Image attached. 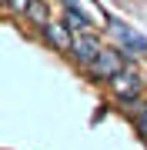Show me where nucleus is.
Wrapping results in <instances>:
<instances>
[{
    "instance_id": "nucleus-3",
    "label": "nucleus",
    "mask_w": 147,
    "mask_h": 150,
    "mask_svg": "<svg viewBox=\"0 0 147 150\" xmlns=\"http://www.w3.org/2000/svg\"><path fill=\"white\" fill-rule=\"evenodd\" d=\"M104 20H107V27H110V33L117 37V43L124 50H131V54L137 57V54H147V37L144 33H137L131 23H124V20H117V17H110V13H104Z\"/></svg>"
},
{
    "instance_id": "nucleus-2",
    "label": "nucleus",
    "mask_w": 147,
    "mask_h": 150,
    "mask_svg": "<svg viewBox=\"0 0 147 150\" xmlns=\"http://www.w3.org/2000/svg\"><path fill=\"white\" fill-rule=\"evenodd\" d=\"M107 87H110V93H114V100H120V103H137L141 93L147 90V77L137 74L134 64H127L114 80H107Z\"/></svg>"
},
{
    "instance_id": "nucleus-6",
    "label": "nucleus",
    "mask_w": 147,
    "mask_h": 150,
    "mask_svg": "<svg viewBox=\"0 0 147 150\" xmlns=\"http://www.w3.org/2000/svg\"><path fill=\"white\" fill-rule=\"evenodd\" d=\"M64 20H67V27H70L74 33H87V30L94 27V20H90L77 4H67V7H64Z\"/></svg>"
},
{
    "instance_id": "nucleus-4",
    "label": "nucleus",
    "mask_w": 147,
    "mask_h": 150,
    "mask_svg": "<svg viewBox=\"0 0 147 150\" xmlns=\"http://www.w3.org/2000/svg\"><path fill=\"white\" fill-rule=\"evenodd\" d=\"M104 54V43L97 40V37H94V33L87 30V33H74V47H70V60H74V64L77 67H84V70H87L90 64H94V60H97Z\"/></svg>"
},
{
    "instance_id": "nucleus-8",
    "label": "nucleus",
    "mask_w": 147,
    "mask_h": 150,
    "mask_svg": "<svg viewBox=\"0 0 147 150\" xmlns=\"http://www.w3.org/2000/svg\"><path fill=\"white\" fill-rule=\"evenodd\" d=\"M131 120H134V130H137V134L147 140V103H134Z\"/></svg>"
},
{
    "instance_id": "nucleus-10",
    "label": "nucleus",
    "mask_w": 147,
    "mask_h": 150,
    "mask_svg": "<svg viewBox=\"0 0 147 150\" xmlns=\"http://www.w3.org/2000/svg\"><path fill=\"white\" fill-rule=\"evenodd\" d=\"M60 4H64V7H67V4H77V0H60Z\"/></svg>"
},
{
    "instance_id": "nucleus-9",
    "label": "nucleus",
    "mask_w": 147,
    "mask_h": 150,
    "mask_svg": "<svg viewBox=\"0 0 147 150\" xmlns=\"http://www.w3.org/2000/svg\"><path fill=\"white\" fill-rule=\"evenodd\" d=\"M30 4H33V0H4V7H7L10 13H17V17H27Z\"/></svg>"
},
{
    "instance_id": "nucleus-1",
    "label": "nucleus",
    "mask_w": 147,
    "mask_h": 150,
    "mask_svg": "<svg viewBox=\"0 0 147 150\" xmlns=\"http://www.w3.org/2000/svg\"><path fill=\"white\" fill-rule=\"evenodd\" d=\"M131 60H134L131 50H124V47H104V54L87 67V77H90V80H97V83H107V80H114V77L131 64Z\"/></svg>"
},
{
    "instance_id": "nucleus-7",
    "label": "nucleus",
    "mask_w": 147,
    "mask_h": 150,
    "mask_svg": "<svg viewBox=\"0 0 147 150\" xmlns=\"http://www.w3.org/2000/svg\"><path fill=\"white\" fill-rule=\"evenodd\" d=\"M27 20L33 23V27H47V23H50V7H47V0H33L30 10H27Z\"/></svg>"
},
{
    "instance_id": "nucleus-5",
    "label": "nucleus",
    "mask_w": 147,
    "mask_h": 150,
    "mask_svg": "<svg viewBox=\"0 0 147 150\" xmlns=\"http://www.w3.org/2000/svg\"><path fill=\"white\" fill-rule=\"evenodd\" d=\"M40 37L57 54H70V47H74V30L67 27V20H50L47 27H40Z\"/></svg>"
}]
</instances>
